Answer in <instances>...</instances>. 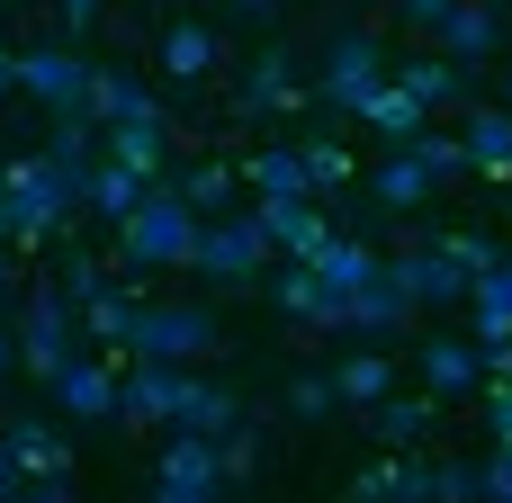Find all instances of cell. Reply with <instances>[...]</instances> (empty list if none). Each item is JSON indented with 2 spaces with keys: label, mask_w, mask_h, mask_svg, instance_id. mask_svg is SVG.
<instances>
[{
  "label": "cell",
  "mask_w": 512,
  "mask_h": 503,
  "mask_svg": "<svg viewBox=\"0 0 512 503\" xmlns=\"http://www.w3.org/2000/svg\"><path fill=\"white\" fill-rule=\"evenodd\" d=\"M198 234H207V216H198L171 180H153L144 207L117 225V261H126V270H189V261H198Z\"/></svg>",
  "instance_id": "cell-1"
},
{
  "label": "cell",
  "mask_w": 512,
  "mask_h": 503,
  "mask_svg": "<svg viewBox=\"0 0 512 503\" xmlns=\"http://www.w3.org/2000/svg\"><path fill=\"white\" fill-rule=\"evenodd\" d=\"M9 324H18V369L36 378V387H54L63 378V360H81V306L45 279V288H18V306H9Z\"/></svg>",
  "instance_id": "cell-2"
},
{
  "label": "cell",
  "mask_w": 512,
  "mask_h": 503,
  "mask_svg": "<svg viewBox=\"0 0 512 503\" xmlns=\"http://www.w3.org/2000/svg\"><path fill=\"white\" fill-rule=\"evenodd\" d=\"M216 342H225V324L207 306H135L117 360H207Z\"/></svg>",
  "instance_id": "cell-3"
},
{
  "label": "cell",
  "mask_w": 512,
  "mask_h": 503,
  "mask_svg": "<svg viewBox=\"0 0 512 503\" xmlns=\"http://www.w3.org/2000/svg\"><path fill=\"white\" fill-rule=\"evenodd\" d=\"M270 225H261V207H243V216H207V234H198V261L189 270H207L216 288H252L261 270H270Z\"/></svg>",
  "instance_id": "cell-4"
},
{
  "label": "cell",
  "mask_w": 512,
  "mask_h": 503,
  "mask_svg": "<svg viewBox=\"0 0 512 503\" xmlns=\"http://www.w3.org/2000/svg\"><path fill=\"white\" fill-rule=\"evenodd\" d=\"M153 495L162 503H207L225 495V441H207V432H189V423H171V441L153 450Z\"/></svg>",
  "instance_id": "cell-5"
},
{
  "label": "cell",
  "mask_w": 512,
  "mask_h": 503,
  "mask_svg": "<svg viewBox=\"0 0 512 503\" xmlns=\"http://www.w3.org/2000/svg\"><path fill=\"white\" fill-rule=\"evenodd\" d=\"M90 72L99 63H81V45H27L18 54V99H36L45 117H72V108H90Z\"/></svg>",
  "instance_id": "cell-6"
},
{
  "label": "cell",
  "mask_w": 512,
  "mask_h": 503,
  "mask_svg": "<svg viewBox=\"0 0 512 503\" xmlns=\"http://www.w3.org/2000/svg\"><path fill=\"white\" fill-rule=\"evenodd\" d=\"M0 450L27 468V495H45V503H63V495H72V477H63V468H72V441H63L45 414H27V405H18V414L0 423Z\"/></svg>",
  "instance_id": "cell-7"
},
{
  "label": "cell",
  "mask_w": 512,
  "mask_h": 503,
  "mask_svg": "<svg viewBox=\"0 0 512 503\" xmlns=\"http://www.w3.org/2000/svg\"><path fill=\"white\" fill-rule=\"evenodd\" d=\"M378 81H387V45H378V36H360V27L324 36V81H315V99H324V108H342V117H351Z\"/></svg>",
  "instance_id": "cell-8"
},
{
  "label": "cell",
  "mask_w": 512,
  "mask_h": 503,
  "mask_svg": "<svg viewBox=\"0 0 512 503\" xmlns=\"http://www.w3.org/2000/svg\"><path fill=\"white\" fill-rule=\"evenodd\" d=\"M180 396H189V360H126L117 369V423H135V432L180 423Z\"/></svg>",
  "instance_id": "cell-9"
},
{
  "label": "cell",
  "mask_w": 512,
  "mask_h": 503,
  "mask_svg": "<svg viewBox=\"0 0 512 503\" xmlns=\"http://www.w3.org/2000/svg\"><path fill=\"white\" fill-rule=\"evenodd\" d=\"M396 261V279L414 288V306H468V261L432 234V243H414V252H387Z\"/></svg>",
  "instance_id": "cell-10"
},
{
  "label": "cell",
  "mask_w": 512,
  "mask_h": 503,
  "mask_svg": "<svg viewBox=\"0 0 512 503\" xmlns=\"http://www.w3.org/2000/svg\"><path fill=\"white\" fill-rule=\"evenodd\" d=\"M297 108H315V90L288 72V45H270V54L243 72V90H234V117H297Z\"/></svg>",
  "instance_id": "cell-11"
},
{
  "label": "cell",
  "mask_w": 512,
  "mask_h": 503,
  "mask_svg": "<svg viewBox=\"0 0 512 503\" xmlns=\"http://www.w3.org/2000/svg\"><path fill=\"white\" fill-rule=\"evenodd\" d=\"M270 297H279L297 324H315V333H351V297H333V288L315 279V261H279V270H270Z\"/></svg>",
  "instance_id": "cell-12"
},
{
  "label": "cell",
  "mask_w": 512,
  "mask_h": 503,
  "mask_svg": "<svg viewBox=\"0 0 512 503\" xmlns=\"http://www.w3.org/2000/svg\"><path fill=\"white\" fill-rule=\"evenodd\" d=\"M423 306H414V288L396 279V261H378L369 270V288H351V333H369V342H387V333H405Z\"/></svg>",
  "instance_id": "cell-13"
},
{
  "label": "cell",
  "mask_w": 512,
  "mask_h": 503,
  "mask_svg": "<svg viewBox=\"0 0 512 503\" xmlns=\"http://www.w3.org/2000/svg\"><path fill=\"white\" fill-rule=\"evenodd\" d=\"M423 387H432L441 405H459V396H486V342L432 333V342H423Z\"/></svg>",
  "instance_id": "cell-14"
},
{
  "label": "cell",
  "mask_w": 512,
  "mask_h": 503,
  "mask_svg": "<svg viewBox=\"0 0 512 503\" xmlns=\"http://www.w3.org/2000/svg\"><path fill=\"white\" fill-rule=\"evenodd\" d=\"M54 414H72V423H117V360H63Z\"/></svg>",
  "instance_id": "cell-15"
},
{
  "label": "cell",
  "mask_w": 512,
  "mask_h": 503,
  "mask_svg": "<svg viewBox=\"0 0 512 503\" xmlns=\"http://www.w3.org/2000/svg\"><path fill=\"white\" fill-rule=\"evenodd\" d=\"M468 495H477V468L432 459V450H405V468H396V503H468Z\"/></svg>",
  "instance_id": "cell-16"
},
{
  "label": "cell",
  "mask_w": 512,
  "mask_h": 503,
  "mask_svg": "<svg viewBox=\"0 0 512 503\" xmlns=\"http://www.w3.org/2000/svg\"><path fill=\"white\" fill-rule=\"evenodd\" d=\"M153 63H162L171 81H207V72L225 63V36H216L207 18H171V27H162V45H153Z\"/></svg>",
  "instance_id": "cell-17"
},
{
  "label": "cell",
  "mask_w": 512,
  "mask_h": 503,
  "mask_svg": "<svg viewBox=\"0 0 512 503\" xmlns=\"http://www.w3.org/2000/svg\"><path fill=\"white\" fill-rule=\"evenodd\" d=\"M369 198H378V207H396V216H414V207H432V198H441V180H432V162H423L414 144H396V153L369 171Z\"/></svg>",
  "instance_id": "cell-18"
},
{
  "label": "cell",
  "mask_w": 512,
  "mask_h": 503,
  "mask_svg": "<svg viewBox=\"0 0 512 503\" xmlns=\"http://www.w3.org/2000/svg\"><path fill=\"white\" fill-rule=\"evenodd\" d=\"M432 423H441V396H396V387H387V396L369 405V441H378V450H423Z\"/></svg>",
  "instance_id": "cell-19"
},
{
  "label": "cell",
  "mask_w": 512,
  "mask_h": 503,
  "mask_svg": "<svg viewBox=\"0 0 512 503\" xmlns=\"http://www.w3.org/2000/svg\"><path fill=\"white\" fill-rule=\"evenodd\" d=\"M396 81H405L423 108H468V63H459V54H441V45H432V54H405V63H396Z\"/></svg>",
  "instance_id": "cell-20"
},
{
  "label": "cell",
  "mask_w": 512,
  "mask_h": 503,
  "mask_svg": "<svg viewBox=\"0 0 512 503\" xmlns=\"http://www.w3.org/2000/svg\"><path fill=\"white\" fill-rule=\"evenodd\" d=\"M351 117H360V126H369V135H387V144H414V135H423V117H432V108H423V99H414V90H405V81H396V72H387V81H378V90H369V99H360V108H351Z\"/></svg>",
  "instance_id": "cell-21"
},
{
  "label": "cell",
  "mask_w": 512,
  "mask_h": 503,
  "mask_svg": "<svg viewBox=\"0 0 512 503\" xmlns=\"http://www.w3.org/2000/svg\"><path fill=\"white\" fill-rule=\"evenodd\" d=\"M243 189L252 198H315V171L297 144H261V153H243Z\"/></svg>",
  "instance_id": "cell-22"
},
{
  "label": "cell",
  "mask_w": 512,
  "mask_h": 503,
  "mask_svg": "<svg viewBox=\"0 0 512 503\" xmlns=\"http://www.w3.org/2000/svg\"><path fill=\"white\" fill-rule=\"evenodd\" d=\"M261 225H270V243H279V261H315L324 252V216H315V198H261Z\"/></svg>",
  "instance_id": "cell-23"
},
{
  "label": "cell",
  "mask_w": 512,
  "mask_h": 503,
  "mask_svg": "<svg viewBox=\"0 0 512 503\" xmlns=\"http://www.w3.org/2000/svg\"><path fill=\"white\" fill-rule=\"evenodd\" d=\"M468 162H477V180L512 189V99H495V108H468Z\"/></svg>",
  "instance_id": "cell-24"
},
{
  "label": "cell",
  "mask_w": 512,
  "mask_h": 503,
  "mask_svg": "<svg viewBox=\"0 0 512 503\" xmlns=\"http://www.w3.org/2000/svg\"><path fill=\"white\" fill-rule=\"evenodd\" d=\"M108 162H126V171H144V180H171V135H162V117H117V126H108Z\"/></svg>",
  "instance_id": "cell-25"
},
{
  "label": "cell",
  "mask_w": 512,
  "mask_h": 503,
  "mask_svg": "<svg viewBox=\"0 0 512 503\" xmlns=\"http://www.w3.org/2000/svg\"><path fill=\"white\" fill-rule=\"evenodd\" d=\"M432 36H441V54H459V63H486V54L504 45V18H495L486 0H459V9H450Z\"/></svg>",
  "instance_id": "cell-26"
},
{
  "label": "cell",
  "mask_w": 512,
  "mask_h": 503,
  "mask_svg": "<svg viewBox=\"0 0 512 503\" xmlns=\"http://www.w3.org/2000/svg\"><path fill=\"white\" fill-rule=\"evenodd\" d=\"M90 117H99V126H117V117H153V90H144V72H126V63H99V72H90Z\"/></svg>",
  "instance_id": "cell-27"
},
{
  "label": "cell",
  "mask_w": 512,
  "mask_h": 503,
  "mask_svg": "<svg viewBox=\"0 0 512 503\" xmlns=\"http://www.w3.org/2000/svg\"><path fill=\"white\" fill-rule=\"evenodd\" d=\"M171 189L198 207V216H225L234 207V189H243V162H225V153H207V162H189V171H171Z\"/></svg>",
  "instance_id": "cell-28"
},
{
  "label": "cell",
  "mask_w": 512,
  "mask_h": 503,
  "mask_svg": "<svg viewBox=\"0 0 512 503\" xmlns=\"http://www.w3.org/2000/svg\"><path fill=\"white\" fill-rule=\"evenodd\" d=\"M387 252H369L360 234H324V252H315V279L333 288V297H351V288H369V270H378Z\"/></svg>",
  "instance_id": "cell-29"
},
{
  "label": "cell",
  "mask_w": 512,
  "mask_h": 503,
  "mask_svg": "<svg viewBox=\"0 0 512 503\" xmlns=\"http://www.w3.org/2000/svg\"><path fill=\"white\" fill-rule=\"evenodd\" d=\"M468 306H477V342H512V252L468 279Z\"/></svg>",
  "instance_id": "cell-30"
},
{
  "label": "cell",
  "mask_w": 512,
  "mask_h": 503,
  "mask_svg": "<svg viewBox=\"0 0 512 503\" xmlns=\"http://www.w3.org/2000/svg\"><path fill=\"white\" fill-rule=\"evenodd\" d=\"M144 171H126V162H90V216H108V225H126L135 207H144Z\"/></svg>",
  "instance_id": "cell-31"
},
{
  "label": "cell",
  "mask_w": 512,
  "mask_h": 503,
  "mask_svg": "<svg viewBox=\"0 0 512 503\" xmlns=\"http://www.w3.org/2000/svg\"><path fill=\"white\" fill-rule=\"evenodd\" d=\"M180 423H189V432H207V441H225V432L243 423V396H234V387H207V378H189V396H180Z\"/></svg>",
  "instance_id": "cell-32"
},
{
  "label": "cell",
  "mask_w": 512,
  "mask_h": 503,
  "mask_svg": "<svg viewBox=\"0 0 512 503\" xmlns=\"http://www.w3.org/2000/svg\"><path fill=\"white\" fill-rule=\"evenodd\" d=\"M135 306H144V297H135V288H99V297H90V306H81V333H90V342H108V351H117V342H126V324H135Z\"/></svg>",
  "instance_id": "cell-33"
},
{
  "label": "cell",
  "mask_w": 512,
  "mask_h": 503,
  "mask_svg": "<svg viewBox=\"0 0 512 503\" xmlns=\"http://www.w3.org/2000/svg\"><path fill=\"white\" fill-rule=\"evenodd\" d=\"M279 405H288V423H333V405H342V387H333V369H297Z\"/></svg>",
  "instance_id": "cell-34"
},
{
  "label": "cell",
  "mask_w": 512,
  "mask_h": 503,
  "mask_svg": "<svg viewBox=\"0 0 512 503\" xmlns=\"http://www.w3.org/2000/svg\"><path fill=\"white\" fill-rule=\"evenodd\" d=\"M333 387H342V405H360V414H369V405L396 387V369H387L378 351H360V360H342V369H333Z\"/></svg>",
  "instance_id": "cell-35"
},
{
  "label": "cell",
  "mask_w": 512,
  "mask_h": 503,
  "mask_svg": "<svg viewBox=\"0 0 512 503\" xmlns=\"http://www.w3.org/2000/svg\"><path fill=\"white\" fill-rule=\"evenodd\" d=\"M414 153H423V162H432V180H441V189H450V180H468V171H477V162H468V135H432V126H423V135H414Z\"/></svg>",
  "instance_id": "cell-36"
},
{
  "label": "cell",
  "mask_w": 512,
  "mask_h": 503,
  "mask_svg": "<svg viewBox=\"0 0 512 503\" xmlns=\"http://www.w3.org/2000/svg\"><path fill=\"white\" fill-rule=\"evenodd\" d=\"M297 153H306V171H315V198H324V189H342V180H351V153H342V144H333V135H306V144H297Z\"/></svg>",
  "instance_id": "cell-37"
},
{
  "label": "cell",
  "mask_w": 512,
  "mask_h": 503,
  "mask_svg": "<svg viewBox=\"0 0 512 503\" xmlns=\"http://www.w3.org/2000/svg\"><path fill=\"white\" fill-rule=\"evenodd\" d=\"M54 288H63V297H72V306H90V297H99V288H108V270H99V261H90V252H63V261H54Z\"/></svg>",
  "instance_id": "cell-38"
},
{
  "label": "cell",
  "mask_w": 512,
  "mask_h": 503,
  "mask_svg": "<svg viewBox=\"0 0 512 503\" xmlns=\"http://www.w3.org/2000/svg\"><path fill=\"white\" fill-rule=\"evenodd\" d=\"M252 477H261V432L234 423V432H225V486H252Z\"/></svg>",
  "instance_id": "cell-39"
},
{
  "label": "cell",
  "mask_w": 512,
  "mask_h": 503,
  "mask_svg": "<svg viewBox=\"0 0 512 503\" xmlns=\"http://www.w3.org/2000/svg\"><path fill=\"white\" fill-rule=\"evenodd\" d=\"M396 468H405V450H387V459L351 468V495H360V503H387V495H396Z\"/></svg>",
  "instance_id": "cell-40"
},
{
  "label": "cell",
  "mask_w": 512,
  "mask_h": 503,
  "mask_svg": "<svg viewBox=\"0 0 512 503\" xmlns=\"http://www.w3.org/2000/svg\"><path fill=\"white\" fill-rule=\"evenodd\" d=\"M441 243H450V252H459V261H468V279H477V270H495V261H504V243H495V234H441Z\"/></svg>",
  "instance_id": "cell-41"
},
{
  "label": "cell",
  "mask_w": 512,
  "mask_h": 503,
  "mask_svg": "<svg viewBox=\"0 0 512 503\" xmlns=\"http://www.w3.org/2000/svg\"><path fill=\"white\" fill-rule=\"evenodd\" d=\"M477 495H486V503H512V441H495V459L477 468Z\"/></svg>",
  "instance_id": "cell-42"
},
{
  "label": "cell",
  "mask_w": 512,
  "mask_h": 503,
  "mask_svg": "<svg viewBox=\"0 0 512 503\" xmlns=\"http://www.w3.org/2000/svg\"><path fill=\"white\" fill-rule=\"evenodd\" d=\"M486 432L512 441V378H486Z\"/></svg>",
  "instance_id": "cell-43"
},
{
  "label": "cell",
  "mask_w": 512,
  "mask_h": 503,
  "mask_svg": "<svg viewBox=\"0 0 512 503\" xmlns=\"http://www.w3.org/2000/svg\"><path fill=\"white\" fill-rule=\"evenodd\" d=\"M450 9H459V0H396V18H405V27H414V36H432V27H441V18H450Z\"/></svg>",
  "instance_id": "cell-44"
},
{
  "label": "cell",
  "mask_w": 512,
  "mask_h": 503,
  "mask_svg": "<svg viewBox=\"0 0 512 503\" xmlns=\"http://www.w3.org/2000/svg\"><path fill=\"white\" fill-rule=\"evenodd\" d=\"M54 9H63V36H90V27H99V9H108V0H54Z\"/></svg>",
  "instance_id": "cell-45"
},
{
  "label": "cell",
  "mask_w": 512,
  "mask_h": 503,
  "mask_svg": "<svg viewBox=\"0 0 512 503\" xmlns=\"http://www.w3.org/2000/svg\"><path fill=\"white\" fill-rule=\"evenodd\" d=\"M18 369V324H9V306H0V378Z\"/></svg>",
  "instance_id": "cell-46"
},
{
  "label": "cell",
  "mask_w": 512,
  "mask_h": 503,
  "mask_svg": "<svg viewBox=\"0 0 512 503\" xmlns=\"http://www.w3.org/2000/svg\"><path fill=\"white\" fill-rule=\"evenodd\" d=\"M0 306H18V252L0 243Z\"/></svg>",
  "instance_id": "cell-47"
},
{
  "label": "cell",
  "mask_w": 512,
  "mask_h": 503,
  "mask_svg": "<svg viewBox=\"0 0 512 503\" xmlns=\"http://www.w3.org/2000/svg\"><path fill=\"white\" fill-rule=\"evenodd\" d=\"M0 495H27V468H18L9 450H0Z\"/></svg>",
  "instance_id": "cell-48"
},
{
  "label": "cell",
  "mask_w": 512,
  "mask_h": 503,
  "mask_svg": "<svg viewBox=\"0 0 512 503\" xmlns=\"http://www.w3.org/2000/svg\"><path fill=\"white\" fill-rule=\"evenodd\" d=\"M18 90V45H0V99Z\"/></svg>",
  "instance_id": "cell-49"
},
{
  "label": "cell",
  "mask_w": 512,
  "mask_h": 503,
  "mask_svg": "<svg viewBox=\"0 0 512 503\" xmlns=\"http://www.w3.org/2000/svg\"><path fill=\"white\" fill-rule=\"evenodd\" d=\"M234 9H252V18H261V9H279V0H234Z\"/></svg>",
  "instance_id": "cell-50"
},
{
  "label": "cell",
  "mask_w": 512,
  "mask_h": 503,
  "mask_svg": "<svg viewBox=\"0 0 512 503\" xmlns=\"http://www.w3.org/2000/svg\"><path fill=\"white\" fill-rule=\"evenodd\" d=\"M504 99H512V63H504Z\"/></svg>",
  "instance_id": "cell-51"
},
{
  "label": "cell",
  "mask_w": 512,
  "mask_h": 503,
  "mask_svg": "<svg viewBox=\"0 0 512 503\" xmlns=\"http://www.w3.org/2000/svg\"><path fill=\"white\" fill-rule=\"evenodd\" d=\"M0 9H9V0H0Z\"/></svg>",
  "instance_id": "cell-52"
}]
</instances>
